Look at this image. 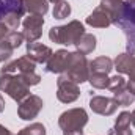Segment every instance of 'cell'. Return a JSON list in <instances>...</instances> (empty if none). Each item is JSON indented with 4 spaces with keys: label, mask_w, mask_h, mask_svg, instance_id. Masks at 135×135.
Masks as SVG:
<instances>
[{
    "label": "cell",
    "mask_w": 135,
    "mask_h": 135,
    "mask_svg": "<svg viewBox=\"0 0 135 135\" xmlns=\"http://www.w3.org/2000/svg\"><path fill=\"white\" fill-rule=\"evenodd\" d=\"M88 123V113L82 107L69 108L58 118V126L63 135H83V127Z\"/></svg>",
    "instance_id": "obj_1"
},
{
    "label": "cell",
    "mask_w": 135,
    "mask_h": 135,
    "mask_svg": "<svg viewBox=\"0 0 135 135\" xmlns=\"http://www.w3.org/2000/svg\"><path fill=\"white\" fill-rule=\"evenodd\" d=\"M85 33V27L80 21H71L66 25L52 27L49 30V38L55 44H65V46H74L82 35Z\"/></svg>",
    "instance_id": "obj_2"
},
{
    "label": "cell",
    "mask_w": 135,
    "mask_h": 135,
    "mask_svg": "<svg viewBox=\"0 0 135 135\" xmlns=\"http://www.w3.org/2000/svg\"><path fill=\"white\" fill-rule=\"evenodd\" d=\"M69 80H72L74 83L80 85L83 82H88L90 77V61L86 60V55L80 54V52H69L66 61V69L65 72Z\"/></svg>",
    "instance_id": "obj_3"
},
{
    "label": "cell",
    "mask_w": 135,
    "mask_h": 135,
    "mask_svg": "<svg viewBox=\"0 0 135 135\" xmlns=\"http://www.w3.org/2000/svg\"><path fill=\"white\" fill-rule=\"evenodd\" d=\"M0 91L6 93L13 101L21 102L30 96V86L19 74H0Z\"/></svg>",
    "instance_id": "obj_4"
},
{
    "label": "cell",
    "mask_w": 135,
    "mask_h": 135,
    "mask_svg": "<svg viewBox=\"0 0 135 135\" xmlns=\"http://www.w3.org/2000/svg\"><path fill=\"white\" fill-rule=\"evenodd\" d=\"M25 13L22 0H0V22H5L9 30H17Z\"/></svg>",
    "instance_id": "obj_5"
},
{
    "label": "cell",
    "mask_w": 135,
    "mask_h": 135,
    "mask_svg": "<svg viewBox=\"0 0 135 135\" xmlns=\"http://www.w3.org/2000/svg\"><path fill=\"white\" fill-rule=\"evenodd\" d=\"M115 25L119 27L123 30V33L126 35L127 54L135 55V3H126L124 2L123 14Z\"/></svg>",
    "instance_id": "obj_6"
},
{
    "label": "cell",
    "mask_w": 135,
    "mask_h": 135,
    "mask_svg": "<svg viewBox=\"0 0 135 135\" xmlns=\"http://www.w3.org/2000/svg\"><path fill=\"white\" fill-rule=\"evenodd\" d=\"M80 96L79 85L69 80L66 74H60L57 79V99L63 104H71L77 101Z\"/></svg>",
    "instance_id": "obj_7"
},
{
    "label": "cell",
    "mask_w": 135,
    "mask_h": 135,
    "mask_svg": "<svg viewBox=\"0 0 135 135\" xmlns=\"http://www.w3.org/2000/svg\"><path fill=\"white\" fill-rule=\"evenodd\" d=\"M42 107H44L42 99H41L39 96H36V94H30V96H27L24 101L19 102L17 115H19V118L24 119V121H32V119H35V118L39 115V112L42 110Z\"/></svg>",
    "instance_id": "obj_8"
},
{
    "label": "cell",
    "mask_w": 135,
    "mask_h": 135,
    "mask_svg": "<svg viewBox=\"0 0 135 135\" xmlns=\"http://www.w3.org/2000/svg\"><path fill=\"white\" fill-rule=\"evenodd\" d=\"M42 25H44V17L42 16H35L28 14L22 21V35L27 42H35L41 38L42 35Z\"/></svg>",
    "instance_id": "obj_9"
},
{
    "label": "cell",
    "mask_w": 135,
    "mask_h": 135,
    "mask_svg": "<svg viewBox=\"0 0 135 135\" xmlns=\"http://www.w3.org/2000/svg\"><path fill=\"white\" fill-rule=\"evenodd\" d=\"M118 102L113 98H107V96H91L90 99V108L102 116H112L116 110H118Z\"/></svg>",
    "instance_id": "obj_10"
},
{
    "label": "cell",
    "mask_w": 135,
    "mask_h": 135,
    "mask_svg": "<svg viewBox=\"0 0 135 135\" xmlns=\"http://www.w3.org/2000/svg\"><path fill=\"white\" fill-rule=\"evenodd\" d=\"M52 54H54V50L49 47V46H46V44H42V42H27V57L28 58H32L35 63H41V65H46L47 61H49V58L52 57Z\"/></svg>",
    "instance_id": "obj_11"
},
{
    "label": "cell",
    "mask_w": 135,
    "mask_h": 135,
    "mask_svg": "<svg viewBox=\"0 0 135 135\" xmlns=\"http://www.w3.org/2000/svg\"><path fill=\"white\" fill-rule=\"evenodd\" d=\"M36 63L32 58H28L27 55L19 57L14 61L6 63L5 66L0 69V74H22V72H33Z\"/></svg>",
    "instance_id": "obj_12"
},
{
    "label": "cell",
    "mask_w": 135,
    "mask_h": 135,
    "mask_svg": "<svg viewBox=\"0 0 135 135\" xmlns=\"http://www.w3.org/2000/svg\"><path fill=\"white\" fill-rule=\"evenodd\" d=\"M68 55L69 52L65 49L57 50L55 54H52V57L49 58V61L46 63V72L50 74H63L66 69V61H68Z\"/></svg>",
    "instance_id": "obj_13"
},
{
    "label": "cell",
    "mask_w": 135,
    "mask_h": 135,
    "mask_svg": "<svg viewBox=\"0 0 135 135\" xmlns=\"http://www.w3.org/2000/svg\"><path fill=\"white\" fill-rule=\"evenodd\" d=\"M113 65L119 74H127L129 77H135V55L132 54H119L116 55V58L113 60Z\"/></svg>",
    "instance_id": "obj_14"
},
{
    "label": "cell",
    "mask_w": 135,
    "mask_h": 135,
    "mask_svg": "<svg viewBox=\"0 0 135 135\" xmlns=\"http://www.w3.org/2000/svg\"><path fill=\"white\" fill-rule=\"evenodd\" d=\"M85 22L90 27H94V28H107V27H110L113 24L110 14L105 9H102L101 6H98L96 9H93V13L88 14V17H86Z\"/></svg>",
    "instance_id": "obj_15"
},
{
    "label": "cell",
    "mask_w": 135,
    "mask_h": 135,
    "mask_svg": "<svg viewBox=\"0 0 135 135\" xmlns=\"http://www.w3.org/2000/svg\"><path fill=\"white\" fill-rule=\"evenodd\" d=\"M99 6H101L102 9H105V11L110 14L113 24H116V22L119 21L121 14H123V9H124V0H101Z\"/></svg>",
    "instance_id": "obj_16"
},
{
    "label": "cell",
    "mask_w": 135,
    "mask_h": 135,
    "mask_svg": "<svg viewBox=\"0 0 135 135\" xmlns=\"http://www.w3.org/2000/svg\"><path fill=\"white\" fill-rule=\"evenodd\" d=\"M24 8L28 14L35 16H46L49 11V2L47 0H22Z\"/></svg>",
    "instance_id": "obj_17"
},
{
    "label": "cell",
    "mask_w": 135,
    "mask_h": 135,
    "mask_svg": "<svg viewBox=\"0 0 135 135\" xmlns=\"http://www.w3.org/2000/svg\"><path fill=\"white\" fill-rule=\"evenodd\" d=\"M96 42H98V39H96L94 35L83 33L82 38H80L74 46H75L77 52H80V54H83V55H88V54H91V52L96 49Z\"/></svg>",
    "instance_id": "obj_18"
},
{
    "label": "cell",
    "mask_w": 135,
    "mask_h": 135,
    "mask_svg": "<svg viewBox=\"0 0 135 135\" xmlns=\"http://www.w3.org/2000/svg\"><path fill=\"white\" fill-rule=\"evenodd\" d=\"M115 68L113 60L108 57H98L93 61H90V72H102V74H108L112 69Z\"/></svg>",
    "instance_id": "obj_19"
},
{
    "label": "cell",
    "mask_w": 135,
    "mask_h": 135,
    "mask_svg": "<svg viewBox=\"0 0 135 135\" xmlns=\"http://www.w3.org/2000/svg\"><path fill=\"white\" fill-rule=\"evenodd\" d=\"M112 93H113V99L118 102L119 107H127V105H132L135 102V96L129 91L127 85H126L124 88L115 90V91H112Z\"/></svg>",
    "instance_id": "obj_20"
},
{
    "label": "cell",
    "mask_w": 135,
    "mask_h": 135,
    "mask_svg": "<svg viewBox=\"0 0 135 135\" xmlns=\"http://www.w3.org/2000/svg\"><path fill=\"white\" fill-rule=\"evenodd\" d=\"M88 82L96 90H105V88H108L110 77H108V74H102V72H90Z\"/></svg>",
    "instance_id": "obj_21"
},
{
    "label": "cell",
    "mask_w": 135,
    "mask_h": 135,
    "mask_svg": "<svg viewBox=\"0 0 135 135\" xmlns=\"http://www.w3.org/2000/svg\"><path fill=\"white\" fill-rule=\"evenodd\" d=\"M69 14H71V3H69V2L61 0V2H58V3L54 5L52 16H54L55 19H58V21L66 19V17H69Z\"/></svg>",
    "instance_id": "obj_22"
},
{
    "label": "cell",
    "mask_w": 135,
    "mask_h": 135,
    "mask_svg": "<svg viewBox=\"0 0 135 135\" xmlns=\"http://www.w3.org/2000/svg\"><path fill=\"white\" fill-rule=\"evenodd\" d=\"M19 132L22 135H46V127L41 123H32L30 126H25Z\"/></svg>",
    "instance_id": "obj_23"
},
{
    "label": "cell",
    "mask_w": 135,
    "mask_h": 135,
    "mask_svg": "<svg viewBox=\"0 0 135 135\" xmlns=\"http://www.w3.org/2000/svg\"><path fill=\"white\" fill-rule=\"evenodd\" d=\"M5 39H6V41H8V42L13 46V49H17V47H21V46H22V42L25 41L24 35L21 33V32H17V30H11Z\"/></svg>",
    "instance_id": "obj_24"
},
{
    "label": "cell",
    "mask_w": 135,
    "mask_h": 135,
    "mask_svg": "<svg viewBox=\"0 0 135 135\" xmlns=\"http://www.w3.org/2000/svg\"><path fill=\"white\" fill-rule=\"evenodd\" d=\"M13 52H14V49H13V46H11L6 39L0 41V63L9 60L11 55H13Z\"/></svg>",
    "instance_id": "obj_25"
},
{
    "label": "cell",
    "mask_w": 135,
    "mask_h": 135,
    "mask_svg": "<svg viewBox=\"0 0 135 135\" xmlns=\"http://www.w3.org/2000/svg\"><path fill=\"white\" fill-rule=\"evenodd\" d=\"M131 127V113L129 112H121L115 121V127L113 129H126Z\"/></svg>",
    "instance_id": "obj_26"
},
{
    "label": "cell",
    "mask_w": 135,
    "mask_h": 135,
    "mask_svg": "<svg viewBox=\"0 0 135 135\" xmlns=\"http://www.w3.org/2000/svg\"><path fill=\"white\" fill-rule=\"evenodd\" d=\"M127 85V80L119 74V75H113L110 77V82H108V90L110 91H115V90H119V88H124Z\"/></svg>",
    "instance_id": "obj_27"
},
{
    "label": "cell",
    "mask_w": 135,
    "mask_h": 135,
    "mask_svg": "<svg viewBox=\"0 0 135 135\" xmlns=\"http://www.w3.org/2000/svg\"><path fill=\"white\" fill-rule=\"evenodd\" d=\"M21 77H22V80L28 85V86H35V85H38L39 82H41V75L39 74H36V72H22V74H19Z\"/></svg>",
    "instance_id": "obj_28"
},
{
    "label": "cell",
    "mask_w": 135,
    "mask_h": 135,
    "mask_svg": "<svg viewBox=\"0 0 135 135\" xmlns=\"http://www.w3.org/2000/svg\"><path fill=\"white\" fill-rule=\"evenodd\" d=\"M9 32H11V30L8 28V25H6L5 22H0V41H3V39L8 36Z\"/></svg>",
    "instance_id": "obj_29"
},
{
    "label": "cell",
    "mask_w": 135,
    "mask_h": 135,
    "mask_svg": "<svg viewBox=\"0 0 135 135\" xmlns=\"http://www.w3.org/2000/svg\"><path fill=\"white\" fill-rule=\"evenodd\" d=\"M113 134L115 135H134L131 127H126V129H113Z\"/></svg>",
    "instance_id": "obj_30"
},
{
    "label": "cell",
    "mask_w": 135,
    "mask_h": 135,
    "mask_svg": "<svg viewBox=\"0 0 135 135\" xmlns=\"http://www.w3.org/2000/svg\"><path fill=\"white\" fill-rule=\"evenodd\" d=\"M127 88H129V91L135 96V77H129V80H127Z\"/></svg>",
    "instance_id": "obj_31"
},
{
    "label": "cell",
    "mask_w": 135,
    "mask_h": 135,
    "mask_svg": "<svg viewBox=\"0 0 135 135\" xmlns=\"http://www.w3.org/2000/svg\"><path fill=\"white\" fill-rule=\"evenodd\" d=\"M0 135H13L9 129H6L3 124H0Z\"/></svg>",
    "instance_id": "obj_32"
},
{
    "label": "cell",
    "mask_w": 135,
    "mask_h": 135,
    "mask_svg": "<svg viewBox=\"0 0 135 135\" xmlns=\"http://www.w3.org/2000/svg\"><path fill=\"white\" fill-rule=\"evenodd\" d=\"M5 110V99H3V96L0 94V113Z\"/></svg>",
    "instance_id": "obj_33"
},
{
    "label": "cell",
    "mask_w": 135,
    "mask_h": 135,
    "mask_svg": "<svg viewBox=\"0 0 135 135\" xmlns=\"http://www.w3.org/2000/svg\"><path fill=\"white\" fill-rule=\"evenodd\" d=\"M131 123L134 124V127H135V108H134V112L131 113Z\"/></svg>",
    "instance_id": "obj_34"
},
{
    "label": "cell",
    "mask_w": 135,
    "mask_h": 135,
    "mask_svg": "<svg viewBox=\"0 0 135 135\" xmlns=\"http://www.w3.org/2000/svg\"><path fill=\"white\" fill-rule=\"evenodd\" d=\"M47 2H52V3L55 5V3H58V2H61V0H47Z\"/></svg>",
    "instance_id": "obj_35"
},
{
    "label": "cell",
    "mask_w": 135,
    "mask_h": 135,
    "mask_svg": "<svg viewBox=\"0 0 135 135\" xmlns=\"http://www.w3.org/2000/svg\"><path fill=\"white\" fill-rule=\"evenodd\" d=\"M126 3H135V0H124Z\"/></svg>",
    "instance_id": "obj_36"
},
{
    "label": "cell",
    "mask_w": 135,
    "mask_h": 135,
    "mask_svg": "<svg viewBox=\"0 0 135 135\" xmlns=\"http://www.w3.org/2000/svg\"><path fill=\"white\" fill-rule=\"evenodd\" d=\"M107 135H115V134H113V129H110V131H108V134H107Z\"/></svg>",
    "instance_id": "obj_37"
},
{
    "label": "cell",
    "mask_w": 135,
    "mask_h": 135,
    "mask_svg": "<svg viewBox=\"0 0 135 135\" xmlns=\"http://www.w3.org/2000/svg\"><path fill=\"white\" fill-rule=\"evenodd\" d=\"M17 135H22V134H21V132H19V134H17Z\"/></svg>",
    "instance_id": "obj_38"
}]
</instances>
